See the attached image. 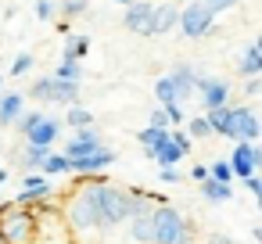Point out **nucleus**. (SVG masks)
<instances>
[{
	"label": "nucleus",
	"instance_id": "f3484780",
	"mask_svg": "<svg viewBox=\"0 0 262 244\" xmlns=\"http://www.w3.org/2000/svg\"><path fill=\"white\" fill-rule=\"evenodd\" d=\"M54 147H36V144H26L22 151H18V165H22V172H40V165H43V158L51 154Z\"/></svg>",
	"mask_w": 262,
	"mask_h": 244
},
{
	"label": "nucleus",
	"instance_id": "f704fd0d",
	"mask_svg": "<svg viewBox=\"0 0 262 244\" xmlns=\"http://www.w3.org/2000/svg\"><path fill=\"white\" fill-rule=\"evenodd\" d=\"M201 4L212 11V15H223V11H230V8H237V0H201Z\"/></svg>",
	"mask_w": 262,
	"mask_h": 244
},
{
	"label": "nucleus",
	"instance_id": "c85d7f7f",
	"mask_svg": "<svg viewBox=\"0 0 262 244\" xmlns=\"http://www.w3.org/2000/svg\"><path fill=\"white\" fill-rule=\"evenodd\" d=\"M137 140H140V147H155V144L169 140V129H155V126H147V129L137 133Z\"/></svg>",
	"mask_w": 262,
	"mask_h": 244
},
{
	"label": "nucleus",
	"instance_id": "7c9ffc66",
	"mask_svg": "<svg viewBox=\"0 0 262 244\" xmlns=\"http://www.w3.org/2000/svg\"><path fill=\"white\" fill-rule=\"evenodd\" d=\"M208 176H212V180H219V183H233V169H230V162H223V158H212Z\"/></svg>",
	"mask_w": 262,
	"mask_h": 244
},
{
	"label": "nucleus",
	"instance_id": "79ce46f5",
	"mask_svg": "<svg viewBox=\"0 0 262 244\" xmlns=\"http://www.w3.org/2000/svg\"><path fill=\"white\" fill-rule=\"evenodd\" d=\"M251 165L262 169V147H258V144H255V151H251Z\"/></svg>",
	"mask_w": 262,
	"mask_h": 244
},
{
	"label": "nucleus",
	"instance_id": "0eeeda50",
	"mask_svg": "<svg viewBox=\"0 0 262 244\" xmlns=\"http://www.w3.org/2000/svg\"><path fill=\"white\" fill-rule=\"evenodd\" d=\"M122 26L137 36H155V4L151 0H133L122 15Z\"/></svg>",
	"mask_w": 262,
	"mask_h": 244
},
{
	"label": "nucleus",
	"instance_id": "9d476101",
	"mask_svg": "<svg viewBox=\"0 0 262 244\" xmlns=\"http://www.w3.org/2000/svg\"><path fill=\"white\" fill-rule=\"evenodd\" d=\"M119 162V154L104 144V147H97L94 154H86V158H69V165H72V176H97V172H104L108 165H115Z\"/></svg>",
	"mask_w": 262,
	"mask_h": 244
},
{
	"label": "nucleus",
	"instance_id": "473e14b6",
	"mask_svg": "<svg viewBox=\"0 0 262 244\" xmlns=\"http://www.w3.org/2000/svg\"><path fill=\"white\" fill-rule=\"evenodd\" d=\"M169 140H172V144H176L183 154L190 151V133H187V129H176V126H169Z\"/></svg>",
	"mask_w": 262,
	"mask_h": 244
},
{
	"label": "nucleus",
	"instance_id": "5701e85b",
	"mask_svg": "<svg viewBox=\"0 0 262 244\" xmlns=\"http://www.w3.org/2000/svg\"><path fill=\"white\" fill-rule=\"evenodd\" d=\"M40 172H43V176H69V172H72V165H69V158H65L61 151H51V154L43 158Z\"/></svg>",
	"mask_w": 262,
	"mask_h": 244
},
{
	"label": "nucleus",
	"instance_id": "dca6fc26",
	"mask_svg": "<svg viewBox=\"0 0 262 244\" xmlns=\"http://www.w3.org/2000/svg\"><path fill=\"white\" fill-rule=\"evenodd\" d=\"M180 29V8L176 4H155V36H165Z\"/></svg>",
	"mask_w": 262,
	"mask_h": 244
},
{
	"label": "nucleus",
	"instance_id": "2f4dec72",
	"mask_svg": "<svg viewBox=\"0 0 262 244\" xmlns=\"http://www.w3.org/2000/svg\"><path fill=\"white\" fill-rule=\"evenodd\" d=\"M147 126H155V129H169V115H165L162 104H155V108L147 112Z\"/></svg>",
	"mask_w": 262,
	"mask_h": 244
},
{
	"label": "nucleus",
	"instance_id": "3c124183",
	"mask_svg": "<svg viewBox=\"0 0 262 244\" xmlns=\"http://www.w3.org/2000/svg\"><path fill=\"white\" fill-rule=\"evenodd\" d=\"M0 244H4V240H0Z\"/></svg>",
	"mask_w": 262,
	"mask_h": 244
},
{
	"label": "nucleus",
	"instance_id": "cd10ccee",
	"mask_svg": "<svg viewBox=\"0 0 262 244\" xmlns=\"http://www.w3.org/2000/svg\"><path fill=\"white\" fill-rule=\"evenodd\" d=\"M43 115H47V112H40V108H33V112H22V115H18V122H15V133H22V137H26V133H29V129H33V126H36Z\"/></svg>",
	"mask_w": 262,
	"mask_h": 244
},
{
	"label": "nucleus",
	"instance_id": "e433bc0d",
	"mask_svg": "<svg viewBox=\"0 0 262 244\" xmlns=\"http://www.w3.org/2000/svg\"><path fill=\"white\" fill-rule=\"evenodd\" d=\"M165 115H169V126H183V104H169Z\"/></svg>",
	"mask_w": 262,
	"mask_h": 244
},
{
	"label": "nucleus",
	"instance_id": "412c9836",
	"mask_svg": "<svg viewBox=\"0 0 262 244\" xmlns=\"http://www.w3.org/2000/svg\"><path fill=\"white\" fill-rule=\"evenodd\" d=\"M237 72H241L244 79H251V76H258V72H262V54H258V51H255L251 43H248V47L241 51V61H237Z\"/></svg>",
	"mask_w": 262,
	"mask_h": 244
},
{
	"label": "nucleus",
	"instance_id": "58836bf2",
	"mask_svg": "<svg viewBox=\"0 0 262 244\" xmlns=\"http://www.w3.org/2000/svg\"><path fill=\"white\" fill-rule=\"evenodd\" d=\"M244 94H248V97H258V94H262V79H258V76L244 79Z\"/></svg>",
	"mask_w": 262,
	"mask_h": 244
},
{
	"label": "nucleus",
	"instance_id": "2eb2a0df",
	"mask_svg": "<svg viewBox=\"0 0 262 244\" xmlns=\"http://www.w3.org/2000/svg\"><path fill=\"white\" fill-rule=\"evenodd\" d=\"M251 151H255V144H248V140H237L233 144V154H230V169H233V180H248V176H255V165H251Z\"/></svg>",
	"mask_w": 262,
	"mask_h": 244
},
{
	"label": "nucleus",
	"instance_id": "b1692460",
	"mask_svg": "<svg viewBox=\"0 0 262 244\" xmlns=\"http://www.w3.org/2000/svg\"><path fill=\"white\" fill-rule=\"evenodd\" d=\"M58 11H61L65 22H76V18H83V15L90 11V0H61Z\"/></svg>",
	"mask_w": 262,
	"mask_h": 244
},
{
	"label": "nucleus",
	"instance_id": "09e8293b",
	"mask_svg": "<svg viewBox=\"0 0 262 244\" xmlns=\"http://www.w3.org/2000/svg\"><path fill=\"white\" fill-rule=\"evenodd\" d=\"M258 137H262V129H258Z\"/></svg>",
	"mask_w": 262,
	"mask_h": 244
},
{
	"label": "nucleus",
	"instance_id": "423d86ee",
	"mask_svg": "<svg viewBox=\"0 0 262 244\" xmlns=\"http://www.w3.org/2000/svg\"><path fill=\"white\" fill-rule=\"evenodd\" d=\"M51 197H58V187L51 183V176H43V172H26L22 176V187L15 190V205H26V208H33V205H40V201H51Z\"/></svg>",
	"mask_w": 262,
	"mask_h": 244
},
{
	"label": "nucleus",
	"instance_id": "c756f323",
	"mask_svg": "<svg viewBox=\"0 0 262 244\" xmlns=\"http://www.w3.org/2000/svg\"><path fill=\"white\" fill-rule=\"evenodd\" d=\"M187 133H190V140H205V137H212V126H208L205 115H198V119L187 122Z\"/></svg>",
	"mask_w": 262,
	"mask_h": 244
},
{
	"label": "nucleus",
	"instance_id": "4468645a",
	"mask_svg": "<svg viewBox=\"0 0 262 244\" xmlns=\"http://www.w3.org/2000/svg\"><path fill=\"white\" fill-rule=\"evenodd\" d=\"M22 112H26V94L22 90H0V129H11Z\"/></svg>",
	"mask_w": 262,
	"mask_h": 244
},
{
	"label": "nucleus",
	"instance_id": "aec40b11",
	"mask_svg": "<svg viewBox=\"0 0 262 244\" xmlns=\"http://www.w3.org/2000/svg\"><path fill=\"white\" fill-rule=\"evenodd\" d=\"M90 54V36H69L61 47V61H83Z\"/></svg>",
	"mask_w": 262,
	"mask_h": 244
},
{
	"label": "nucleus",
	"instance_id": "1a4fd4ad",
	"mask_svg": "<svg viewBox=\"0 0 262 244\" xmlns=\"http://www.w3.org/2000/svg\"><path fill=\"white\" fill-rule=\"evenodd\" d=\"M97 147H104V137H101V129L97 126H86V129H72V137L65 140V158H86V154H94Z\"/></svg>",
	"mask_w": 262,
	"mask_h": 244
},
{
	"label": "nucleus",
	"instance_id": "ea45409f",
	"mask_svg": "<svg viewBox=\"0 0 262 244\" xmlns=\"http://www.w3.org/2000/svg\"><path fill=\"white\" fill-rule=\"evenodd\" d=\"M190 180H198V183H205V180H208V165H205V162H198V165H190Z\"/></svg>",
	"mask_w": 262,
	"mask_h": 244
},
{
	"label": "nucleus",
	"instance_id": "39448f33",
	"mask_svg": "<svg viewBox=\"0 0 262 244\" xmlns=\"http://www.w3.org/2000/svg\"><path fill=\"white\" fill-rule=\"evenodd\" d=\"M180 33L187 40H201V36L215 33V15L201 4V0H190V4H183V11H180Z\"/></svg>",
	"mask_w": 262,
	"mask_h": 244
},
{
	"label": "nucleus",
	"instance_id": "4c0bfd02",
	"mask_svg": "<svg viewBox=\"0 0 262 244\" xmlns=\"http://www.w3.org/2000/svg\"><path fill=\"white\" fill-rule=\"evenodd\" d=\"M158 180H162V183H180V180H183V172H180L176 165H172V169H158Z\"/></svg>",
	"mask_w": 262,
	"mask_h": 244
},
{
	"label": "nucleus",
	"instance_id": "72a5a7b5",
	"mask_svg": "<svg viewBox=\"0 0 262 244\" xmlns=\"http://www.w3.org/2000/svg\"><path fill=\"white\" fill-rule=\"evenodd\" d=\"M33 11H36V18H40V22H51V18H54V11H58V4H54V0H36V8H33Z\"/></svg>",
	"mask_w": 262,
	"mask_h": 244
},
{
	"label": "nucleus",
	"instance_id": "ddd939ff",
	"mask_svg": "<svg viewBox=\"0 0 262 244\" xmlns=\"http://www.w3.org/2000/svg\"><path fill=\"white\" fill-rule=\"evenodd\" d=\"M226 97H230V86H226L223 79L198 76V101L205 104V112H208V108H223V104H226Z\"/></svg>",
	"mask_w": 262,
	"mask_h": 244
},
{
	"label": "nucleus",
	"instance_id": "f03ea898",
	"mask_svg": "<svg viewBox=\"0 0 262 244\" xmlns=\"http://www.w3.org/2000/svg\"><path fill=\"white\" fill-rule=\"evenodd\" d=\"M155 219V244H194V219L183 215L172 205H155L151 208Z\"/></svg>",
	"mask_w": 262,
	"mask_h": 244
},
{
	"label": "nucleus",
	"instance_id": "c9c22d12",
	"mask_svg": "<svg viewBox=\"0 0 262 244\" xmlns=\"http://www.w3.org/2000/svg\"><path fill=\"white\" fill-rule=\"evenodd\" d=\"M244 187L255 194V201H258V212H262V176H248V180H244Z\"/></svg>",
	"mask_w": 262,
	"mask_h": 244
},
{
	"label": "nucleus",
	"instance_id": "49530a36",
	"mask_svg": "<svg viewBox=\"0 0 262 244\" xmlns=\"http://www.w3.org/2000/svg\"><path fill=\"white\" fill-rule=\"evenodd\" d=\"M112 4H122V8H129V4H133V0H112Z\"/></svg>",
	"mask_w": 262,
	"mask_h": 244
},
{
	"label": "nucleus",
	"instance_id": "4be33fe9",
	"mask_svg": "<svg viewBox=\"0 0 262 244\" xmlns=\"http://www.w3.org/2000/svg\"><path fill=\"white\" fill-rule=\"evenodd\" d=\"M69 129H86V126H94V112L90 108H83V104H72L69 112H65V119H61Z\"/></svg>",
	"mask_w": 262,
	"mask_h": 244
},
{
	"label": "nucleus",
	"instance_id": "6e6552de",
	"mask_svg": "<svg viewBox=\"0 0 262 244\" xmlns=\"http://www.w3.org/2000/svg\"><path fill=\"white\" fill-rule=\"evenodd\" d=\"M258 129H262V122H258V115H255V108H251V104H241V108H233L230 133H226L233 144H237V140H248V144H255Z\"/></svg>",
	"mask_w": 262,
	"mask_h": 244
},
{
	"label": "nucleus",
	"instance_id": "a211bd4d",
	"mask_svg": "<svg viewBox=\"0 0 262 244\" xmlns=\"http://www.w3.org/2000/svg\"><path fill=\"white\" fill-rule=\"evenodd\" d=\"M205 119H208V126H212V133H215V137H226V133H230L233 108H230V104H223V108H208V112H205Z\"/></svg>",
	"mask_w": 262,
	"mask_h": 244
},
{
	"label": "nucleus",
	"instance_id": "a878e982",
	"mask_svg": "<svg viewBox=\"0 0 262 244\" xmlns=\"http://www.w3.org/2000/svg\"><path fill=\"white\" fill-rule=\"evenodd\" d=\"M155 104H162V108L180 104V101H176V90H172V83H169V76H162V79L155 83Z\"/></svg>",
	"mask_w": 262,
	"mask_h": 244
},
{
	"label": "nucleus",
	"instance_id": "a19ab883",
	"mask_svg": "<svg viewBox=\"0 0 262 244\" xmlns=\"http://www.w3.org/2000/svg\"><path fill=\"white\" fill-rule=\"evenodd\" d=\"M205 244H237L233 237H226V233H208L205 237Z\"/></svg>",
	"mask_w": 262,
	"mask_h": 244
},
{
	"label": "nucleus",
	"instance_id": "8fccbe9b",
	"mask_svg": "<svg viewBox=\"0 0 262 244\" xmlns=\"http://www.w3.org/2000/svg\"><path fill=\"white\" fill-rule=\"evenodd\" d=\"M0 205H4V201H0Z\"/></svg>",
	"mask_w": 262,
	"mask_h": 244
},
{
	"label": "nucleus",
	"instance_id": "a18cd8bd",
	"mask_svg": "<svg viewBox=\"0 0 262 244\" xmlns=\"http://www.w3.org/2000/svg\"><path fill=\"white\" fill-rule=\"evenodd\" d=\"M8 183V169H0V187H4Z\"/></svg>",
	"mask_w": 262,
	"mask_h": 244
},
{
	"label": "nucleus",
	"instance_id": "7ed1b4c3",
	"mask_svg": "<svg viewBox=\"0 0 262 244\" xmlns=\"http://www.w3.org/2000/svg\"><path fill=\"white\" fill-rule=\"evenodd\" d=\"M36 233V208L4 201L0 205V240L4 244H33Z\"/></svg>",
	"mask_w": 262,
	"mask_h": 244
},
{
	"label": "nucleus",
	"instance_id": "bb28decb",
	"mask_svg": "<svg viewBox=\"0 0 262 244\" xmlns=\"http://www.w3.org/2000/svg\"><path fill=\"white\" fill-rule=\"evenodd\" d=\"M33 65H36V58H33L29 51H22V54H15V61H11V72H8V76L22 79V76H29V72H33Z\"/></svg>",
	"mask_w": 262,
	"mask_h": 244
},
{
	"label": "nucleus",
	"instance_id": "9b49d317",
	"mask_svg": "<svg viewBox=\"0 0 262 244\" xmlns=\"http://www.w3.org/2000/svg\"><path fill=\"white\" fill-rule=\"evenodd\" d=\"M61 129H65V122H61V119L43 115V119H40V122L22 137V140H26V144H36V147H54V144L61 140Z\"/></svg>",
	"mask_w": 262,
	"mask_h": 244
},
{
	"label": "nucleus",
	"instance_id": "f8f14e48",
	"mask_svg": "<svg viewBox=\"0 0 262 244\" xmlns=\"http://www.w3.org/2000/svg\"><path fill=\"white\" fill-rule=\"evenodd\" d=\"M169 83H172L180 104H187L190 97H198V69H194V65H176V69L169 72Z\"/></svg>",
	"mask_w": 262,
	"mask_h": 244
},
{
	"label": "nucleus",
	"instance_id": "f257e3e1",
	"mask_svg": "<svg viewBox=\"0 0 262 244\" xmlns=\"http://www.w3.org/2000/svg\"><path fill=\"white\" fill-rule=\"evenodd\" d=\"M33 208H36V233H33V244H79L76 233H72V226H69V219H65V212H61V205H58V197L40 201V205H33Z\"/></svg>",
	"mask_w": 262,
	"mask_h": 244
},
{
	"label": "nucleus",
	"instance_id": "37998d69",
	"mask_svg": "<svg viewBox=\"0 0 262 244\" xmlns=\"http://www.w3.org/2000/svg\"><path fill=\"white\" fill-rule=\"evenodd\" d=\"M251 237H255V240L262 244V226H251Z\"/></svg>",
	"mask_w": 262,
	"mask_h": 244
},
{
	"label": "nucleus",
	"instance_id": "393cba45",
	"mask_svg": "<svg viewBox=\"0 0 262 244\" xmlns=\"http://www.w3.org/2000/svg\"><path fill=\"white\" fill-rule=\"evenodd\" d=\"M65 83H83V61H58V69L51 72Z\"/></svg>",
	"mask_w": 262,
	"mask_h": 244
},
{
	"label": "nucleus",
	"instance_id": "de8ad7c7",
	"mask_svg": "<svg viewBox=\"0 0 262 244\" xmlns=\"http://www.w3.org/2000/svg\"><path fill=\"white\" fill-rule=\"evenodd\" d=\"M0 90H4V72H0Z\"/></svg>",
	"mask_w": 262,
	"mask_h": 244
},
{
	"label": "nucleus",
	"instance_id": "20e7f679",
	"mask_svg": "<svg viewBox=\"0 0 262 244\" xmlns=\"http://www.w3.org/2000/svg\"><path fill=\"white\" fill-rule=\"evenodd\" d=\"M79 94H83V83H65L58 76H40L29 86V97L40 101V104H65V108H72V104H79Z\"/></svg>",
	"mask_w": 262,
	"mask_h": 244
},
{
	"label": "nucleus",
	"instance_id": "c03bdc74",
	"mask_svg": "<svg viewBox=\"0 0 262 244\" xmlns=\"http://www.w3.org/2000/svg\"><path fill=\"white\" fill-rule=\"evenodd\" d=\"M251 47H255V51H258V54H262V33H258V40H255V43H251Z\"/></svg>",
	"mask_w": 262,
	"mask_h": 244
},
{
	"label": "nucleus",
	"instance_id": "6ab92c4d",
	"mask_svg": "<svg viewBox=\"0 0 262 244\" xmlns=\"http://www.w3.org/2000/svg\"><path fill=\"white\" fill-rule=\"evenodd\" d=\"M201 197H205V201H212V205H223V201H230V197H233V187H230V183H219V180H212V176H208V180L201 183Z\"/></svg>",
	"mask_w": 262,
	"mask_h": 244
}]
</instances>
